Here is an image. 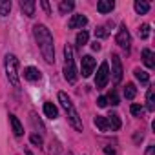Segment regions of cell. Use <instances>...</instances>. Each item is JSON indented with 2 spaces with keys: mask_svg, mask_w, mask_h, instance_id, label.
<instances>
[{
  "mask_svg": "<svg viewBox=\"0 0 155 155\" xmlns=\"http://www.w3.org/2000/svg\"><path fill=\"white\" fill-rule=\"evenodd\" d=\"M33 35H35V40L38 44L42 57L46 58V62L55 64V44H53V35L49 33V29L44 24H37L33 28Z\"/></svg>",
  "mask_w": 155,
  "mask_h": 155,
  "instance_id": "1",
  "label": "cell"
},
{
  "mask_svg": "<svg viewBox=\"0 0 155 155\" xmlns=\"http://www.w3.org/2000/svg\"><path fill=\"white\" fill-rule=\"evenodd\" d=\"M58 102L62 104V108H64V111L68 113V119H69V122H71V126L75 128V130H79V131H82V119H81V115H79V111L75 110V106H73V102H71V99L64 93V91H58Z\"/></svg>",
  "mask_w": 155,
  "mask_h": 155,
  "instance_id": "2",
  "label": "cell"
},
{
  "mask_svg": "<svg viewBox=\"0 0 155 155\" xmlns=\"http://www.w3.org/2000/svg\"><path fill=\"white\" fill-rule=\"evenodd\" d=\"M64 77L68 82L77 81V68H75V58H73V48L69 44L64 46Z\"/></svg>",
  "mask_w": 155,
  "mask_h": 155,
  "instance_id": "3",
  "label": "cell"
},
{
  "mask_svg": "<svg viewBox=\"0 0 155 155\" xmlns=\"http://www.w3.org/2000/svg\"><path fill=\"white\" fill-rule=\"evenodd\" d=\"M6 75H8V81L15 88H20V81H18V60H17L15 55H6Z\"/></svg>",
  "mask_w": 155,
  "mask_h": 155,
  "instance_id": "4",
  "label": "cell"
},
{
  "mask_svg": "<svg viewBox=\"0 0 155 155\" xmlns=\"http://www.w3.org/2000/svg\"><path fill=\"white\" fill-rule=\"evenodd\" d=\"M108 81H110V64L108 62H102L101 68H99V71H97V77H95V86H97V90L106 88Z\"/></svg>",
  "mask_w": 155,
  "mask_h": 155,
  "instance_id": "5",
  "label": "cell"
},
{
  "mask_svg": "<svg viewBox=\"0 0 155 155\" xmlns=\"http://www.w3.org/2000/svg\"><path fill=\"white\" fill-rule=\"evenodd\" d=\"M95 66H97L95 58H93L91 55H84V57L81 58V75L84 77V79H88V77L93 73Z\"/></svg>",
  "mask_w": 155,
  "mask_h": 155,
  "instance_id": "6",
  "label": "cell"
},
{
  "mask_svg": "<svg viewBox=\"0 0 155 155\" xmlns=\"http://www.w3.org/2000/svg\"><path fill=\"white\" fill-rule=\"evenodd\" d=\"M115 40H117V44L122 48V49H130V44H131V38H130V31H128V28L124 26V24H120L119 26V31H117V37H115Z\"/></svg>",
  "mask_w": 155,
  "mask_h": 155,
  "instance_id": "7",
  "label": "cell"
},
{
  "mask_svg": "<svg viewBox=\"0 0 155 155\" xmlns=\"http://www.w3.org/2000/svg\"><path fill=\"white\" fill-rule=\"evenodd\" d=\"M111 73H113V82L119 84L122 81V62L117 53L111 55Z\"/></svg>",
  "mask_w": 155,
  "mask_h": 155,
  "instance_id": "8",
  "label": "cell"
},
{
  "mask_svg": "<svg viewBox=\"0 0 155 155\" xmlns=\"http://www.w3.org/2000/svg\"><path fill=\"white\" fill-rule=\"evenodd\" d=\"M86 24H88V18L84 15H73L69 18V22H68V28L69 29H77V28H84Z\"/></svg>",
  "mask_w": 155,
  "mask_h": 155,
  "instance_id": "9",
  "label": "cell"
},
{
  "mask_svg": "<svg viewBox=\"0 0 155 155\" xmlns=\"http://www.w3.org/2000/svg\"><path fill=\"white\" fill-rule=\"evenodd\" d=\"M113 8H115V2H113V0H101V2L97 4V11H99V13H102V15L111 13V11H113Z\"/></svg>",
  "mask_w": 155,
  "mask_h": 155,
  "instance_id": "10",
  "label": "cell"
},
{
  "mask_svg": "<svg viewBox=\"0 0 155 155\" xmlns=\"http://www.w3.org/2000/svg\"><path fill=\"white\" fill-rule=\"evenodd\" d=\"M35 8H37V4L33 2V0H22L20 2V9L28 17H35Z\"/></svg>",
  "mask_w": 155,
  "mask_h": 155,
  "instance_id": "11",
  "label": "cell"
},
{
  "mask_svg": "<svg viewBox=\"0 0 155 155\" xmlns=\"http://www.w3.org/2000/svg\"><path fill=\"white\" fill-rule=\"evenodd\" d=\"M40 71L37 69V68H33V66H29V68H26L24 69V79H28V81H31V82H35V81H40Z\"/></svg>",
  "mask_w": 155,
  "mask_h": 155,
  "instance_id": "12",
  "label": "cell"
},
{
  "mask_svg": "<svg viewBox=\"0 0 155 155\" xmlns=\"http://www.w3.org/2000/svg\"><path fill=\"white\" fill-rule=\"evenodd\" d=\"M142 62H144L146 68H150V69L155 68V60H153V53H151V49H148V48L142 49Z\"/></svg>",
  "mask_w": 155,
  "mask_h": 155,
  "instance_id": "13",
  "label": "cell"
},
{
  "mask_svg": "<svg viewBox=\"0 0 155 155\" xmlns=\"http://www.w3.org/2000/svg\"><path fill=\"white\" fill-rule=\"evenodd\" d=\"M108 124H110V128H111L113 131L120 130V126H122V122H120V117H119L117 113H110V115H108Z\"/></svg>",
  "mask_w": 155,
  "mask_h": 155,
  "instance_id": "14",
  "label": "cell"
},
{
  "mask_svg": "<svg viewBox=\"0 0 155 155\" xmlns=\"http://www.w3.org/2000/svg\"><path fill=\"white\" fill-rule=\"evenodd\" d=\"M44 113H46V117H49V119H57V117H58V110H57V106H55L53 102H46V104H44Z\"/></svg>",
  "mask_w": 155,
  "mask_h": 155,
  "instance_id": "15",
  "label": "cell"
},
{
  "mask_svg": "<svg viewBox=\"0 0 155 155\" xmlns=\"http://www.w3.org/2000/svg\"><path fill=\"white\" fill-rule=\"evenodd\" d=\"M9 122H11V126H13V133H15L17 137H20V135L24 133V128H22L20 120H18L15 115H9Z\"/></svg>",
  "mask_w": 155,
  "mask_h": 155,
  "instance_id": "16",
  "label": "cell"
},
{
  "mask_svg": "<svg viewBox=\"0 0 155 155\" xmlns=\"http://www.w3.org/2000/svg\"><path fill=\"white\" fill-rule=\"evenodd\" d=\"M93 124H95L101 131H108V130H110V124H108V119H106V117L97 115V117L93 119Z\"/></svg>",
  "mask_w": 155,
  "mask_h": 155,
  "instance_id": "17",
  "label": "cell"
},
{
  "mask_svg": "<svg viewBox=\"0 0 155 155\" xmlns=\"http://www.w3.org/2000/svg\"><path fill=\"white\" fill-rule=\"evenodd\" d=\"M133 8H135V11H137L139 15H144V13H148V11H150V4H148V2H144V0H135Z\"/></svg>",
  "mask_w": 155,
  "mask_h": 155,
  "instance_id": "18",
  "label": "cell"
},
{
  "mask_svg": "<svg viewBox=\"0 0 155 155\" xmlns=\"http://www.w3.org/2000/svg\"><path fill=\"white\" fill-rule=\"evenodd\" d=\"M135 95H137V88H135V84L128 82V84H126V88H124V97H126L128 101H133V99H135Z\"/></svg>",
  "mask_w": 155,
  "mask_h": 155,
  "instance_id": "19",
  "label": "cell"
},
{
  "mask_svg": "<svg viewBox=\"0 0 155 155\" xmlns=\"http://www.w3.org/2000/svg\"><path fill=\"white\" fill-rule=\"evenodd\" d=\"M146 108H148L150 111L155 110V91H153V88L148 90V95H146Z\"/></svg>",
  "mask_w": 155,
  "mask_h": 155,
  "instance_id": "20",
  "label": "cell"
},
{
  "mask_svg": "<svg viewBox=\"0 0 155 155\" xmlns=\"http://www.w3.org/2000/svg\"><path fill=\"white\" fill-rule=\"evenodd\" d=\"M88 38H90V33L82 29V31H81L79 35H77V46H79V48L86 46V44H88Z\"/></svg>",
  "mask_w": 155,
  "mask_h": 155,
  "instance_id": "21",
  "label": "cell"
},
{
  "mask_svg": "<svg viewBox=\"0 0 155 155\" xmlns=\"http://www.w3.org/2000/svg\"><path fill=\"white\" fill-rule=\"evenodd\" d=\"M133 73H135V77H137V81H140L142 84H146V82L150 81V75H148V73H146L144 69H140V68H137V69H135Z\"/></svg>",
  "mask_w": 155,
  "mask_h": 155,
  "instance_id": "22",
  "label": "cell"
},
{
  "mask_svg": "<svg viewBox=\"0 0 155 155\" xmlns=\"http://www.w3.org/2000/svg\"><path fill=\"white\" fill-rule=\"evenodd\" d=\"M9 11H11V2L9 0H0V15L6 17L9 15Z\"/></svg>",
  "mask_w": 155,
  "mask_h": 155,
  "instance_id": "23",
  "label": "cell"
},
{
  "mask_svg": "<svg viewBox=\"0 0 155 155\" xmlns=\"http://www.w3.org/2000/svg\"><path fill=\"white\" fill-rule=\"evenodd\" d=\"M75 8V4L71 2V0H62V2L58 4V9H60V13H68V11H71Z\"/></svg>",
  "mask_w": 155,
  "mask_h": 155,
  "instance_id": "24",
  "label": "cell"
},
{
  "mask_svg": "<svg viewBox=\"0 0 155 155\" xmlns=\"http://www.w3.org/2000/svg\"><path fill=\"white\" fill-rule=\"evenodd\" d=\"M110 26H111V24L99 26V28L95 29V37H99V38H101V37H108V33H110V29H108V28H110Z\"/></svg>",
  "mask_w": 155,
  "mask_h": 155,
  "instance_id": "25",
  "label": "cell"
},
{
  "mask_svg": "<svg viewBox=\"0 0 155 155\" xmlns=\"http://www.w3.org/2000/svg\"><path fill=\"white\" fill-rule=\"evenodd\" d=\"M139 37H140V38H148V37H150V26H148V24H142V26L139 28Z\"/></svg>",
  "mask_w": 155,
  "mask_h": 155,
  "instance_id": "26",
  "label": "cell"
},
{
  "mask_svg": "<svg viewBox=\"0 0 155 155\" xmlns=\"http://www.w3.org/2000/svg\"><path fill=\"white\" fill-rule=\"evenodd\" d=\"M130 111H131V115H135V117H140V115H142V111H144V108H142V106H139V104H131Z\"/></svg>",
  "mask_w": 155,
  "mask_h": 155,
  "instance_id": "27",
  "label": "cell"
},
{
  "mask_svg": "<svg viewBox=\"0 0 155 155\" xmlns=\"http://www.w3.org/2000/svg\"><path fill=\"white\" fill-rule=\"evenodd\" d=\"M106 99H108L113 106H117V104H119V97H117V91H115V90H111V91H110V95H108Z\"/></svg>",
  "mask_w": 155,
  "mask_h": 155,
  "instance_id": "28",
  "label": "cell"
},
{
  "mask_svg": "<svg viewBox=\"0 0 155 155\" xmlns=\"http://www.w3.org/2000/svg\"><path fill=\"white\" fill-rule=\"evenodd\" d=\"M29 139H31V142H33V144H37V146H42V144H44L42 137H40V135H37V133H33Z\"/></svg>",
  "mask_w": 155,
  "mask_h": 155,
  "instance_id": "29",
  "label": "cell"
},
{
  "mask_svg": "<svg viewBox=\"0 0 155 155\" xmlns=\"http://www.w3.org/2000/svg\"><path fill=\"white\" fill-rule=\"evenodd\" d=\"M97 104H99V108H106L108 106V99L106 97H99L97 99Z\"/></svg>",
  "mask_w": 155,
  "mask_h": 155,
  "instance_id": "30",
  "label": "cell"
},
{
  "mask_svg": "<svg viewBox=\"0 0 155 155\" xmlns=\"http://www.w3.org/2000/svg\"><path fill=\"white\" fill-rule=\"evenodd\" d=\"M40 6H42V8H44V11H46V13H48V15H49V13H51V11H49V4H48V2H46V0H42V2H40Z\"/></svg>",
  "mask_w": 155,
  "mask_h": 155,
  "instance_id": "31",
  "label": "cell"
},
{
  "mask_svg": "<svg viewBox=\"0 0 155 155\" xmlns=\"http://www.w3.org/2000/svg\"><path fill=\"white\" fill-rule=\"evenodd\" d=\"M144 155H155V146H148Z\"/></svg>",
  "mask_w": 155,
  "mask_h": 155,
  "instance_id": "32",
  "label": "cell"
},
{
  "mask_svg": "<svg viewBox=\"0 0 155 155\" xmlns=\"http://www.w3.org/2000/svg\"><path fill=\"white\" fill-rule=\"evenodd\" d=\"M104 153H106V155H117V153H115V150H111V148H108V146L104 148Z\"/></svg>",
  "mask_w": 155,
  "mask_h": 155,
  "instance_id": "33",
  "label": "cell"
},
{
  "mask_svg": "<svg viewBox=\"0 0 155 155\" xmlns=\"http://www.w3.org/2000/svg\"><path fill=\"white\" fill-rule=\"evenodd\" d=\"M91 49H93V51H99V49H101V44H99V42L95 40V42L91 44Z\"/></svg>",
  "mask_w": 155,
  "mask_h": 155,
  "instance_id": "34",
  "label": "cell"
},
{
  "mask_svg": "<svg viewBox=\"0 0 155 155\" xmlns=\"http://www.w3.org/2000/svg\"><path fill=\"white\" fill-rule=\"evenodd\" d=\"M26 155H33V151L31 150H26Z\"/></svg>",
  "mask_w": 155,
  "mask_h": 155,
  "instance_id": "35",
  "label": "cell"
},
{
  "mask_svg": "<svg viewBox=\"0 0 155 155\" xmlns=\"http://www.w3.org/2000/svg\"><path fill=\"white\" fill-rule=\"evenodd\" d=\"M68 155H73V153H71V151H69V153H68Z\"/></svg>",
  "mask_w": 155,
  "mask_h": 155,
  "instance_id": "36",
  "label": "cell"
}]
</instances>
